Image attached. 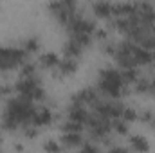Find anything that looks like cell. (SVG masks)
Wrapping results in <instances>:
<instances>
[{
	"label": "cell",
	"mask_w": 155,
	"mask_h": 153,
	"mask_svg": "<svg viewBox=\"0 0 155 153\" xmlns=\"http://www.w3.org/2000/svg\"><path fill=\"white\" fill-rule=\"evenodd\" d=\"M61 130H63V133H81L83 124H79V122H74V121H69V119H67V121L63 122Z\"/></svg>",
	"instance_id": "cell-19"
},
{
	"label": "cell",
	"mask_w": 155,
	"mask_h": 153,
	"mask_svg": "<svg viewBox=\"0 0 155 153\" xmlns=\"http://www.w3.org/2000/svg\"><path fill=\"white\" fill-rule=\"evenodd\" d=\"M130 56L135 61V65H148V63L153 61L152 52L146 50V49H143V47H139V45H135V43L130 45Z\"/></svg>",
	"instance_id": "cell-7"
},
{
	"label": "cell",
	"mask_w": 155,
	"mask_h": 153,
	"mask_svg": "<svg viewBox=\"0 0 155 153\" xmlns=\"http://www.w3.org/2000/svg\"><path fill=\"white\" fill-rule=\"evenodd\" d=\"M79 153H99V148H97L94 142H83Z\"/></svg>",
	"instance_id": "cell-28"
},
{
	"label": "cell",
	"mask_w": 155,
	"mask_h": 153,
	"mask_svg": "<svg viewBox=\"0 0 155 153\" xmlns=\"http://www.w3.org/2000/svg\"><path fill=\"white\" fill-rule=\"evenodd\" d=\"M121 119H123L124 122H132V121L139 119V114H137L135 110H132V108H124V110H123V115H121Z\"/></svg>",
	"instance_id": "cell-26"
},
{
	"label": "cell",
	"mask_w": 155,
	"mask_h": 153,
	"mask_svg": "<svg viewBox=\"0 0 155 153\" xmlns=\"http://www.w3.org/2000/svg\"><path fill=\"white\" fill-rule=\"evenodd\" d=\"M130 144H132V148L137 153H148L150 151V142H148L143 135H134V137L130 139Z\"/></svg>",
	"instance_id": "cell-16"
},
{
	"label": "cell",
	"mask_w": 155,
	"mask_h": 153,
	"mask_svg": "<svg viewBox=\"0 0 155 153\" xmlns=\"http://www.w3.org/2000/svg\"><path fill=\"white\" fill-rule=\"evenodd\" d=\"M108 153H130V151H128L126 148H121V146H114V148H112V150H110Z\"/></svg>",
	"instance_id": "cell-31"
},
{
	"label": "cell",
	"mask_w": 155,
	"mask_h": 153,
	"mask_svg": "<svg viewBox=\"0 0 155 153\" xmlns=\"http://www.w3.org/2000/svg\"><path fill=\"white\" fill-rule=\"evenodd\" d=\"M78 70V61L72 58H63L60 60V65H58V72L60 76H72Z\"/></svg>",
	"instance_id": "cell-13"
},
{
	"label": "cell",
	"mask_w": 155,
	"mask_h": 153,
	"mask_svg": "<svg viewBox=\"0 0 155 153\" xmlns=\"http://www.w3.org/2000/svg\"><path fill=\"white\" fill-rule=\"evenodd\" d=\"M25 52L16 47H0V70H11L24 65Z\"/></svg>",
	"instance_id": "cell-3"
},
{
	"label": "cell",
	"mask_w": 155,
	"mask_h": 153,
	"mask_svg": "<svg viewBox=\"0 0 155 153\" xmlns=\"http://www.w3.org/2000/svg\"><path fill=\"white\" fill-rule=\"evenodd\" d=\"M94 110H96V114L99 115V117H103V119H121V115H123V110H124V106L119 103V101H97L96 105H94Z\"/></svg>",
	"instance_id": "cell-5"
},
{
	"label": "cell",
	"mask_w": 155,
	"mask_h": 153,
	"mask_svg": "<svg viewBox=\"0 0 155 153\" xmlns=\"http://www.w3.org/2000/svg\"><path fill=\"white\" fill-rule=\"evenodd\" d=\"M16 92L20 97H25L29 101H41L45 97V92L40 85V79L38 76L36 77H24L16 83Z\"/></svg>",
	"instance_id": "cell-2"
},
{
	"label": "cell",
	"mask_w": 155,
	"mask_h": 153,
	"mask_svg": "<svg viewBox=\"0 0 155 153\" xmlns=\"http://www.w3.org/2000/svg\"><path fill=\"white\" fill-rule=\"evenodd\" d=\"M65 27L71 34H94L96 33V24L88 18H83L81 15H74Z\"/></svg>",
	"instance_id": "cell-6"
},
{
	"label": "cell",
	"mask_w": 155,
	"mask_h": 153,
	"mask_svg": "<svg viewBox=\"0 0 155 153\" xmlns=\"http://www.w3.org/2000/svg\"><path fill=\"white\" fill-rule=\"evenodd\" d=\"M40 65H41L43 69H54V67L60 65V58H58L54 52H47V54H43V56L40 58Z\"/></svg>",
	"instance_id": "cell-18"
},
{
	"label": "cell",
	"mask_w": 155,
	"mask_h": 153,
	"mask_svg": "<svg viewBox=\"0 0 155 153\" xmlns=\"http://www.w3.org/2000/svg\"><path fill=\"white\" fill-rule=\"evenodd\" d=\"M81 52H83V47L78 45L74 40H69V41L65 43V47H63V54H65V58H72V60H76V58L81 56Z\"/></svg>",
	"instance_id": "cell-15"
},
{
	"label": "cell",
	"mask_w": 155,
	"mask_h": 153,
	"mask_svg": "<svg viewBox=\"0 0 155 153\" xmlns=\"http://www.w3.org/2000/svg\"><path fill=\"white\" fill-rule=\"evenodd\" d=\"M35 106H33V101L25 99V97H13L9 99L7 106H5V112L2 117V126L9 132H15L18 126L22 124H29L33 121V115H35Z\"/></svg>",
	"instance_id": "cell-1"
},
{
	"label": "cell",
	"mask_w": 155,
	"mask_h": 153,
	"mask_svg": "<svg viewBox=\"0 0 155 153\" xmlns=\"http://www.w3.org/2000/svg\"><path fill=\"white\" fill-rule=\"evenodd\" d=\"M22 76L24 77H36V65L35 63H25L22 67Z\"/></svg>",
	"instance_id": "cell-25"
},
{
	"label": "cell",
	"mask_w": 155,
	"mask_h": 153,
	"mask_svg": "<svg viewBox=\"0 0 155 153\" xmlns=\"http://www.w3.org/2000/svg\"><path fill=\"white\" fill-rule=\"evenodd\" d=\"M135 92H139V94L150 92V81L148 79H137L135 81Z\"/></svg>",
	"instance_id": "cell-24"
},
{
	"label": "cell",
	"mask_w": 155,
	"mask_h": 153,
	"mask_svg": "<svg viewBox=\"0 0 155 153\" xmlns=\"http://www.w3.org/2000/svg\"><path fill=\"white\" fill-rule=\"evenodd\" d=\"M2 94H4V88H2V86H0V96H2Z\"/></svg>",
	"instance_id": "cell-34"
},
{
	"label": "cell",
	"mask_w": 155,
	"mask_h": 153,
	"mask_svg": "<svg viewBox=\"0 0 155 153\" xmlns=\"http://www.w3.org/2000/svg\"><path fill=\"white\" fill-rule=\"evenodd\" d=\"M112 128L116 130L119 135H126V133H128V122H124L123 119H116V121L112 122Z\"/></svg>",
	"instance_id": "cell-23"
},
{
	"label": "cell",
	"mask_w": 155,
	"mask_h": 153,
	"mask_svg": "<svg viewBox=\"0 0 155 153\" xmlns=\"http://www.w3.org/2000/svg\"><path fill=\"white\" fill-rule=\"evenodd\" d=\"M121 77H123V83H124V85L135 83V81H137V70H135V69H130V70H121Z\"/></svg>",
	"instance_id": "cell-21"
},
{
	"label": "cell",
	"mask_w": 155,
	"mask_h": 153,
	"mask_svg": "<svg viewBox=\"0 0 155 153\" xmlns=\"http://www.w3.org/2000/svg\"><path fill=\"white\" fill-rule=\"evenodd\" d=\"M97 101H99L97 92L92 90V88H83L81 92H78L72 97V105H79V106H85V105H92L94 106Z\"/></svg>",
	"instance_id": "cell-8"
},
{
	"label": "cell",
	"mask_w": 155,
	"mask_h": 153,
	"mask_svg": "<svg viewBox=\"0 0 155 153\" xmlns=\"http://www.w3.org/2000/svg\"><path fill=\"white\" fill-rule=\"evenodd\" d=\"M52 122V112L49 108H36L35 115H33V121L31 124L35 128H41V126H49Z\"/></svg>",
	"instance_id": "cell-9"
},
{
	"label": "cell",
	"mask_w": 155,
	"mask_h": 153,
	"mask_svg": "<svg viewBox=\"0 0 155 153\" xmlns=\"http://www.w3.org/2000/svg\"><path fill=\"white\" fill-rule=\"evenodd\" d=\"M92 11L97 18H110L112 16V4L108 2H96L92 4Z\"/></svg>",
	"instance_id": "cell-14"
},
{
	"label": "cell",
	"mask_w": 155,
	"mask_h": 153,
	"mask_svg": "<svg viewBox=\"0 0 155 153\" xmlns=\"http://www.w3.org/2000/svg\"><path fill=\"white\" fill-rule=\"evenodd\" d=\"M24 133H25V135H27L29 139H33V137H36V135H38V130H36L35 126H27Z\"/></svg>",
	"instance_id": "cell-30"
},
{
	"label": "cell",
	"mask_w": 155,
	"mask_h": 153,
	"mask_svg": "<svg viewBox=\"0 0 155 153\" xmlns=\"http://www.w3.org/2000/svg\"><path fill=\"white\" fill-rule=\"evenodd\" d=\"M99 81H107V83H112V85L124 86L123 77H121V70H116V69H101L99 70Z\"/></svg>",
	"instance_id": "cell-12"
},
{
	"label": "cell",
	"mask_w": 155,
	"mask_h": 153,
	"mask_svg": "<svg viewBox=\"0 0 155 153\" xmlns=\"http://www.w3.org/2000/svg\"><path fill=\"white\" fill-rule=\"evenodd\" d=\"M71 40H74L78 45H81L83 49H85V47H88V45L92 43L90 34H71Z\"/></svg>",
	"instance_id": "cell-22"
},
{
	"label": "cell",
	"mask_w": 155,
	"mask_h": 153,
	"mask_svg": "<svg viewBox=\"0 0 155 153\" xmlns=\"http://www.w3.org/2000/svg\"><path fill=\"white\" fill-rule=\"evenodd\" d=\"M43 150L47 153H60L61 151V144H58L56 141H47L43 144Z\"/></svg>",
	"instance_id": "cell-27"
},
{
	"label": "cell",
	"mask_w": 155,
	"mask_h": 153,
	"mask_svg": "<svg viewBox=\"0 0 155 153\" xmlns=\"http://www.w3.org/2000/svg\"><path fill=\"white\" fill-rule=\"evenodd\" d=\"M88 117H90V114L87 112L85 106L71 105V108H69V121H74V122H79V124H87Z\"/></svg>",
	"instance_id": "cell-11"
},
{
	"label": "cell",
	"mask_w": 155,
	"mask_h": 153,
	"mask_svg": "<svg viewBox=\"0 0 155 153\" xmlns=\"http://www.w3.org/2000/svg\"><path fill=\"white\" fill-rule=\"evenodd\" d=\"M38 47H40V41L38 38H27L25 41H24V52L25 54H33V52H36L38 50Z\"/></svg>",
	"instance_id": "cell-20"
},
{
	"label": "cell",
	"mask_w": 155,
	"mask_h": 153,
	"mask_svg": "<svg viewBox=\"0 0 155 153\" xmlns=\"http://www.w3.org/2000/svg\"><path fill=\"white\" fill-rule=\"evenodd\" d=\"M153 117H155L153 112H148V110H146V112H143V114L139 115V119H141L143 122H146V124H148V122H150V121H152Z\"/></svg>",
	"instance_id": "cell-29"
},
{
	"label": "cell",
	"mask_w": 155,
	"mask_h": 153,
	"mask_svg": "<svg viewBox=\"0 0 155 153\" xmlns=\"http://www.w3.org/2000/svg\"><path fill=\"white\" fill-rule=\"evenodd\" d=\"M148 126H150V128H152V130L155 132V117L152 119V121H150V122H148Z\"/></svg>",
	"instance_id": "cell-33"
},
{
	"label": "cell",
	"mask_w": 155,
	"mask_h": 153,
	"mask_svg": "<svg viewBox=\"0 0 155 153\" xmlns=\"http://www.w3.org/2000/svg\"><path fill=\"white\" fill-rule=\"evenodd\" d=\"M150 94H153L155 96V77L150 81Z\"/></svg>",
	"instance_id": "cell-32"
},
{
	"label": "cell",
	"mask_w": 155,
	"mask_h": 153,
	"mask_svg": "<svg viewBox=\"0 0 155 153\" xmlns=\"http://www.w3.org/2000/svg\"><path fill=\"white\" fill-rule=\"evenodd\" d=\"M99 90L105 94V96H108L110 99H119L121 96H124V86H121V85H112V83H107V81H99Z\"/></svg>",
	"instance_id": "cell-10"
},
{
	"label": "cell",
	"mask_w": 155,
	"mask_h": 153,
	"mask_svg": "<svg viewBox=\"0 0 155 153\" xmlns=\"http://www.w3.org/2000/svg\"><path fill=\"white\" fill-rule=\"evenodd\" d=\"M87 124H88V128H90V135H92V139H96V141H105L107 135H108V132L112 130V122H110L108 119L99 117L97 114L90 115Z\"/></svg>",
	"instance_id": "cell-4"
},
{
	"label": "cell",
	"mask_w": 155,
	"mask_h": 153,
	"mask_svg": "<svg viewBox=\"0 0 155 153\" xmlns=\"http://www.w3.org/2000/svg\"><path fill=\"white\" fill-rule=\"evenodd\" d=\"M152 56H153V60H155V52H152Z\"/></svg>",
	"instance_id": "cell-35"
},
{
	"label": "cell",
	"mask_w": 155,
	"mask_h": 153,
	"mask_svg": "<svg viewBox=\"0 0 155 153\" xmlns=\"http://www.w3.org/2000/svg\"><path fill=\"white\" fill-rule=\"evenodd\" d=\"M61 144L69 148H76L83 144V137L81 133H61Z\"/></svg>",
	"instance_id": "cell-17"
}]
</instances>
